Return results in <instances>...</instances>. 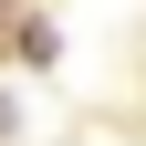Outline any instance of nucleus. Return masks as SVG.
<instances>
[{
  "instance_id": "1",
  "label": "nucleus",
  "mask_w": 146,
  "mask_h": 146,
  "mask_svg": "<svg viewBox=\"0 0 146 146\" xmlns=\"http://www.w3.org/2000/svg\"><path fill=\"white\" fill-rule=\"evenodd\" d=\"M11 125H21V115H11V94H0V136H11Z\"/></svg>"
}]
</instances>
